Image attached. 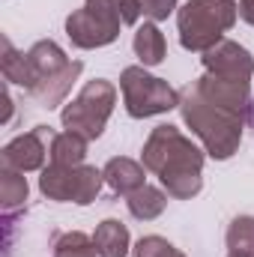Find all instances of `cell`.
<instances>
[{
  "mask_svg": "<svg viewBox=\"0 0 254 257\" xmlns=\"http://www.w3.org/2000/svg\"><path fill=\"white\" fill-rule=\"evenodd\" d=\"M132 48L138 54L141 66H159L168 54V42H165V33L159 30L156 21H144L138 30H135V39H132Z\"/></svg>",
  "mask_w": 254,
  "mask_h": 257,
  "instance_id": "5bb4252c",
  "label": "cell"
},
{
  "mask_svg": "<svg viewBox=\"0 0 254 257\" xmlns=\"http://www.w3.org/2000/svg\"><path fill=\"white\" fill-rule=\"evenodd\" d=\"M120 15H123V24H126V27L138 24V21H141V15H144L141 0H120Z\"/></svg>",
  "mask_w": 254,
  "mask_h": 257,
  "instance_id": "603a6c76",
  "label": "cell"
},
{
  "mask_svg": "<svg viewBox=\"0 0 254 257\" xmlns=\"http://www.w3.org/2000/svg\"><path fill=\"white\" fill-rule=\"evenodd\" d=\"M93 242H96V251L99 257H126L132 251V236H129V227L117 218H105L96 224L93 230Z\"/></svg>",
  "mask_w": 254,
  "mask_h": 257,
  "instance_id": "4fadbf2b",
  "label": "cell"
},
{
  "mask_svg": "<svg viewBox=\"0 0 254 257\" xmlns=\"http://www.w3.org/2000/svg\"><path fill=\"white\" fill-rule=\"evenodd\" d=\"M132 254L135 257H186L180 248H174L165 236H141L138 239V245L132 248Z\"/></svg>",
  "mask_w": 254,
  "mask_h": 257,
  "instance_id": "44dd1931",
  "label": "cell"
},
{
  "mask_svg": "<svg viewBox=\"0 0 254 257\" xmlns=\"http://www.w3.org/2000/svg\"><path fill=\"white\" fill-rule=\"evenodd\" d=\"M168 197L171 194L165 192V189H156V186H141L138 192H132L126 197V206L129 212L138 218V221H153V218H159L162 212H165V206H168Z\"/></svg>",
  "mask_w": 254,
  "mask_h": 257,
  "instance_id": "9a60e30c",
  "label": "cell"
},
{
  "mask_svg": "<svg viewBox=\"0 0 254 257\" xmlns=\"http://www.w3.org/2000/svg\"><path fill=\"white\" fill-rule=\"evenodd\" d=\"M180 114H183V123L191 128V135L203 144V150L212 159L224 162L239 150L242 128L248 120H242L224 108L209 105L191 84L186 90H180Z\"/></svg>",
  "mask_w": 254,
  "mask_h": 257,
  "instance_id": "7a4b0ae2",
  "label": "cell"
},
{
  "mask_svg": "<svg viewBox=\"0 0 254 257\" xmlns=\"http://www.w3.org/2000/svg\"><path fill=\"white\" fill-rule=\"evenodd\" d=\"M51 257H99L93 236L81 233V230H69L60 233L51 245Z\"/></svg>",
  "mask_w": 254,
  "mask_h": 257,
  "instance_id": "d6986e66",
  "label": "cell"
},
{
  "mask_svg": "<svg viewBox=\"0 0 254 257\" xmlns=\"http://www.w3.org/2000/svg\"><path fill=\"white\" fill-rule=\"evenodd\" d=\"M102 177H105V186L111 192L123 194V197L138 192L141 186H147V168H144V162H135V159H126V156L111 159L102 168Z\"/></svg>",
  "mask_w": 254,
  "mask_h": 257,
  "instance_id": "7c38bea8",
  "label": "cell"
},
{
  "mask_svg": "<svg viewBox=\"0 0 254 257\" xmlns=\"http://www.w3.org/2000/svg\"><path fill=\"white\" fill-rule=\"evenodd\" d=\"M251 117H254V111H251Z\"/></svg>",
  "mask_w": 254,
  "mask_h": 257,
  "instance_id": "484cf974",
  "label": "cell"
},
{
  "mask_svg": "<svg viewBox=\"0 0 254 257\" xmlns=\"http://www.w3.org/2000/svg\"><path fill=\"white\" fill-rule=\"evenodd\" d=\"M114 105H117V87L105 78H93L60 111L63 128L87 138V141H96V138H102V132L108 126Z\"/></svg>",
  "mask_w": 254,
  "mask_h": 257,
  "instance_id": "5b68a950",
  "label": "cell"
},
{
  "mask_svg": "<svg viewBox=\"0 0 254 257\" xmlns=\"http://www.w3.org/2000/svg\"><path fill=\"white\" fill-rule=\"evenodd\" d=\"M120 90L129 117L135 120L159 117L171 108H180V90H174L165 78L150 75L147 66H126L120 75Z\"/></svg>",
  "mask_w": 254,
  "mask_h": 257,
  "instance_id": "8992f818",
  "label": "cell"
},
{
  "mask_svg": "<svg viewBox=\"0 0 254 257\" xmlns=\"http://www.w3.org/2000/svg\"><path fill=\"white\" fill-rule=\"evenodd\" d=\"M227 257H254V254H239V251H227Z\"/></svg>",
  "mask_w": 254,
  "mask_h": 257,
  "instance_id": "d4e9b609",
  "label": "cell"
},
{
  "mask_svg": "<svg viewBox=\"0 0 254 257\" xmlns=\"http://www.w3.org/2000/svg\"><path fill=\"white\" fill-rule=\"evenodd\" d=\"M123 15H120V0H84L81 9H75L66 18V36L72 39L75 48H105L120 36Z\"/></svg>",
  "mask_w": 254,
  "mask_h": 257,
  "instance_id": "52a82bcc",
  "label": "cell"
},
{
  "mask_svg": "<svg viewBox=\"0 0 254 257\" xmlns=\"http://www.w3.org/2000/svg\"><path fill=\"white\" fill-rule=\"evenodd\" d=\"M54 128L48 126H36L18 138H12L3 153H0V162L6 168H15L21 174H30V171H42L45 168V159H51V144H54Z\"/></svg>",
  "mask_w": 254,
  "mask_h": 257,
  "instance_id": "30bf717a",
  "label": "cell"
},
{
  "mask_svg": "<svg viewBox=\"0 0 254 257\" xmlns=\"http://www.w3.org/2000/svg\"><path fill=\"white\" fill-rule=\"evenodd\" d=\"M224 242H227L230 251L254 254V215H236V218L227 224Z\"/></svg>",
  "mask_w": 254,
  "mask_h": 257,
  "instance_id": "ffe728a7",
  "label": "cell"
},
{
  "mask_svg": "<svg viewBox=\"0 0 254 257\" xmlns=\"http://www.w3.org/2000/svg\"><path fill=\"white\" fill-rule=\"evenodd\" d=\"M206 150H200L191 138L171 123H162L150 132L144 150H141V162L150 174L159 177L162 189L171 194L174 200H191L194 194L203 189V156Z\"/></svg>",
  "mask_w": 254,
  "mask_h": 257,
  "instance_id": "6da1fadb",
  "label": "cell"
},
{
  "mask_svg": "<svg viewBox=\"0 0 254 257\" xmlns=\"http://www.w3.org/2000/svg\"><path fill=\"white\" fill-rule=\"evenodd\" d=\"M144 6V18L150 21H165L174 9H177V0H141Z\"/></svg>",
  "mask_w": 254,
  "mask_h": 257,
  "instance_id": "7402d4cb",
  "label": "cell"
},
{
  "mask_svg": "<svg viewBox=\"0 0 254 257\" xmlns=\"http://www.w3.org/2000/svg\"><path fill=\"white\" fill-rule=\"evenodd\" d=\"M27 63H30V96L45 105V108H57L63 105V99L69 96L72 84L81 78L84 63L81 60H69L66 51L51 42V39H39L30 51H27Z\"/></svg>",
  "mask_w": 254,
  "mask_h": 257,
  "instance_id": "3957f363",
  "label": "cell"
},
{
  "mask_svg": "<svg viewBox=\"0 0 254 257\" xmlns=\"http://www.w3.org/2000/svg\"><path fill=\"white\" fill-rule=\"evenodd\" d=\"M203 72L209 75H221V78H236V81H251L254 75V57L248 48H242L233 39H221L215 42L209 51H203L200 57Z\"/></svg>",
  "mask_w": 254,
  "mask_h": 257,
  "instance_id": "8fae6325",
  "label": "cell"
},
{
  "mask_svg": "<svg viewBox=\"0 0 254 257\" xmlns=\"http://www.w3.org/2000/svg\"><path fill=\"white\" fill-rule=\"evenodd\" d=\"M102 171L93 168V165H45L42 174H39V192L45 194L48 200H57V203H78V206H87L93 203L99 192H102Z\"/></svg>",
  "mask_w": 254,
  "mask_h": 257,
  "instance_id": "ba28073f",
  "label": "cell"
},
{
  "mask_svg": "<svg viewBox=\"0 0 254 257\" xmlns=\"http://www.w3.org/2000/svg\"><path fill=\"white\" fill-rule=\"evenodd\" d=\"M27 177L15 168H0V206L3 215H12L15 209H21L27 203Z\"/></svg>",
  "mask_w": 254,
  "mask_h": 257,
  "instance_id": "2e32d148",
  "label": "cell"
},
{
  "mask_svg": "<svg viewBox=\"0 0 254 257\" xmlns=\"http://www.w3.org/2000/svg\"><path fill=\"white\" fill-rule=\"evenodd\" d=\"M87 138H81V135H75V132H57L54 135V144H51V165H69V168H75V165H84V159H87Z\"/></svg>",
  "mask_w": 254,
  "mask_h": 257,
  "instance_id": "e0dca14e",
  "label": "cell"
},
{
  "mask_svg": "<svg viewBox=\"0 0 254 257\" xmlns=\"http://www.w3.org/2000/svg\"><path fill=\"white\" fill-rule=\"evenodd\" d=\"M191 87L215 108H224L242 120H251V81H236V78H221V75H209L203 72L197 81H191Z\"/></svg>",
  "mask_w": 254,
  "mask_h": 257,
  "instance_id": "9c48e42d",
  "label": "cell"
},
{
  "mask_svg": "<svg viewBox=\"0 0 254 257\" xmlns=\"http://www.w3.org/2000/svg\"><path fill=\"white\" fill-rule=\"evenodd\" d=\"M239 18V0H189L177 12L180 42L186 51L203 54L215 42L224 39V33Z\"/></svg>",
  "mask_w": 254,
  "mask_h": 257,
  "instance_id": "277c9868",
  "label": "cell"
},
{
  "mask_svg": "<svg viewBox=\"0 0 254 257\" xmlns=\"http://www.w3.org/2000/svg\"><path fill=\"white\" fill-rule=\"evenodd\" d=\"M0 69H3V78L9 84H18L24 90H30L33 78H30V63H27V54L15 51V45L3 36V57H0Z\"/></svg>",
  "mask_w": 254,
  "mask_h": 257,
  "instance_id": "ac0fdd59",
  "label": "cell"
},
{
  "mask_svg": "<svg viewBox=\"0 0 254 257\" xmlns=\"http://www.w3.org/2000/svg\"><path fill=\"white\" fill-rule=\"evenodd\" d=\"M239 18L254 24V0H239Z\"/></svg>",
  "mask_w": 254,
  "mask_h": 257,
  "instance_id": "cb8c5ba5",
  "label": "cell"
}]
</instances>
